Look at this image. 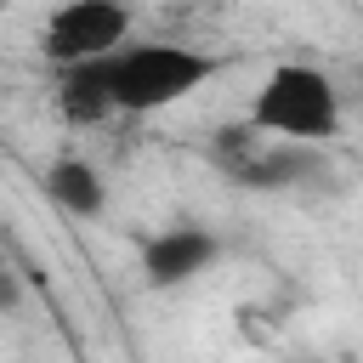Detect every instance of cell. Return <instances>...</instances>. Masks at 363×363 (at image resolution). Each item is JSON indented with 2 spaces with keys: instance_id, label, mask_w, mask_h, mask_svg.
<instances>
[{
  "instance_id": "cell-1",
  "label": "cell",
  "mask_w": 363,
  "mask_h": 363,
  "mask_svg": "<svg viewBox=\"0 0 363 363\" xmlns=\"http://www.w3.org/2000/svg\"><path fill=\"white\" fill-rule=\"evenodd\" d=\"M91 68H96L113 113H159V108H176L193 91H204L221 74V57L199 51V45H176V40H130Z\"/></svg>"
},
{
  "instance_id": "cell-2",
  "label": "cell",
  "mask_w": 363,
  "mask_h": 363,
  "mask_svg": "<svg viewBox=\"0 0 363 363\" xmlns=\"http://www.w3.org/2000/svg\"><path fill=\"white\" fill-rule=\"evenodd\" d=\"M267 142H295V147H318L340 130V91L323 68L312 62H278L244 113Z\"/></svg>"
},
{
  "instance_id": "cell-3",
  "label": "cell",
  "mask_w": 363,
  "mask_h": 363,
  "mask_svg": "<svg viewBox=\"0 0 363 363\" xmlns=\"http://www.w3.org/2000/svg\"><path fill=\"white\" fill-rule=\"evenodd\" d=\"M119 45H130V6H113V0H68L40 28V51L45 62H57V74L102 62Z\"/></svg>"
},
{
  "instance_id": "cell-4",
  "label": "cell",
  "mask_w": 363,
  "mask_h": 363,
  "mask_svg": "<svg viewBox=\"0 0 363 363\" xmlns=\"http://www.w3.org/2000/svg\"><path fill=\"white\" fill-rule=\"evenodd\" d=\"M210 159L238 182V187H295L312 182L323 170L318 147H295V142H267L250 119L244 125H221L210 142Z\"/></svg>"
},
{
  "instance_id": "cell-5",
  "label": "cell",
  "mask_w": 363,
  "mask_h": 363,
  "mask_svg": "<svg viewBox=\"0 0 363 363\" xmlns=\"http://www.w3.org/2000/svg\"><path fill=\"white\" fill-rule=\"evenodd\" d=\"M216 255H221V238L204 221H170L142 238V278L147 289H187L216 267Z\"/></svg>"
},
{
  "instance_id": "cell-6",
  "label": "cell",
  "mask_w": 363,
  "mask_h": 363,
  "mask_svg": "<svg viewBox=\"0 0 363 363\" xmlns=\"http://www.w3.org/2000/svg\"><path fill=\"white\" fill-rule=\"evenodd\" d=\"M45 193L74 221H102L108 216V182H102V170L91 159H57L45 170Z\"/></svg>"
},
{
  "instance_id": "cell-7",
  "label": "cell",
  "mask_w": 363,
  "mask_h": 363,
  "mask_svg": "<svg viewBox=\"0 0 363 363\" xmlns=\"http://www.w3.org/2000/svg\"><path fill=\"white\" fill-rule=\"evenodd\" d=\"M57 108H62V119H68V125H102V119H113L108 91H102V79H96V68H91V62H85V68H62V74H57Z\"/></svg>"
},
{
  "instance_id": "cell-8",
  "label": "cell",
  "mask_w": 363,
  "mask_h": 363,
  "mask_svg": "<svg viewBox=\"0 0 363 363\" xmlns=\"http://www.w3.org/2000/svg\"><path fill=\"white\" fill-rule=\"evenodd\" d=\"M17 306H23V278H17V272L0 261V318H11Z\"/></svg>"
}]
</instances>
